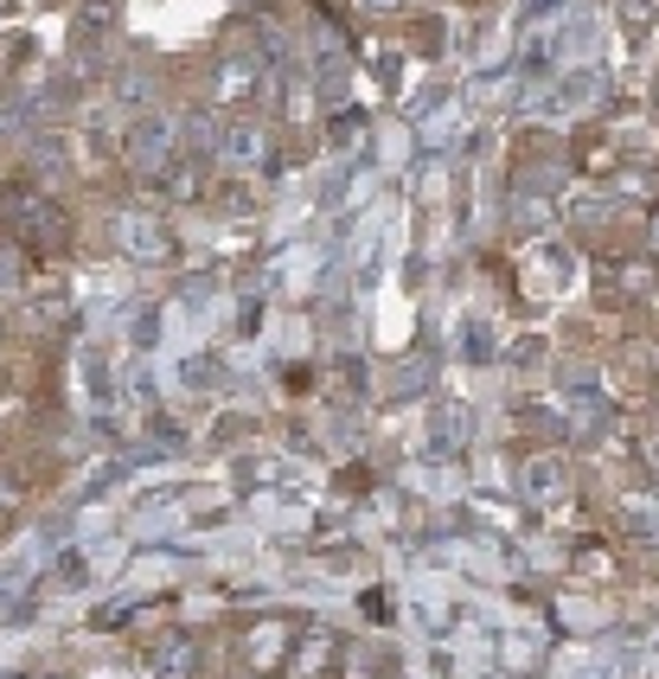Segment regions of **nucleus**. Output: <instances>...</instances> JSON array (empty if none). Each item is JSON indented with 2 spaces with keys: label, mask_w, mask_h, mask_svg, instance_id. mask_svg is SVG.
Returning a JSON list of instances; mask_svg holds the SVG:
<instances>
[{
  "label": "nucleus",
  "mask_w": 659,
  "mask_h": 679,
  "mask_svg": "<svg viewBox=\"0 0 659 679\" xmlns=\"http://www.w3.org/2000/svg\"><path fill=\"white\" fill-rule=\"evenodd\" d=\"M564 474H557V462H544V468H532V488H557Z\"/></svg>",
  "instance_id": "1"
}]
</instances>
